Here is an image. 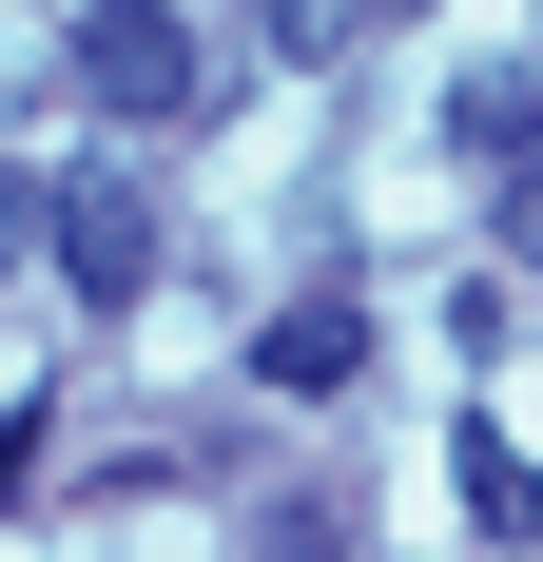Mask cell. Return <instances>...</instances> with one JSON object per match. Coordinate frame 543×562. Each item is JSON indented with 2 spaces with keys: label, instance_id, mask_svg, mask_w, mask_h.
Wrapping results in <instances>:
<instances>
[{
  "label": "cell",
  "instance_id": "obj_5",
  "mask_svg": "<svg viewBox=\"0 0 543 562\" xmlns=\"http://www.w3.org/2000/svg\"><path fill=\"white\" fill-rule=\"evenodd\" d=\"M253 20H272V58H350L369 40V0H253Z\"/></svg>",
  "mask_w": 543,
  "mask_h": 562
},
{
  "label": "cell",
  "instance_id": "obj_6",
  "mask_svg": "<svg viewBox=\"0 0 543 562\" xmlns=\"http://www.w3.org/2000/svg\"><path fill=\"white\" fill-rule=\"evenodd\" d=\"M58 485V407H20V427H0V505H40Z\"/></svg>",
  "mask_w": 543,
  "mask_h": 562
},
{
  "label": "cell",
  "instance_id": "obj_3",
  "mask_svg": "<svg viewBox=\"0 0 543 562\" xmlns=\"http://www.w3.org/2000/svg\"><path fill=\"white\" fill-rule=\"evenodd\" d=\"M350 369H369V291H291V311L253 330V389H272V407H311V389H350Z\"/></svg>",
  "mask_w": 543,
  "mask_h": 562
},
{
  "label": "cell",
  "instance_id": "obj_4",
  "mask_svg": "<svg viewBox=\"0 0 543 562\" xmlns=\"http://www.w3.org/2000/svg\"><path fill=\"white\" fill-rule=\"evenodd\" d=\"M466 505H486V524H505V543H543V465H524V447H505V427H466Z\"/></svg>",
  "mask_w": 543,
  "mask_h": 562
},
{
  "label": "cell",
  "instance_id": "obj_8",
  "mask_svg": "<svg viewBox=\"0 0 543 562\" xmlns=\"http://www.w3.org/2000/svg\"><path fill=\"white\" fill-rule=\"evenodd\" d=\"M20 252H40V175H0V272H20Z\"/></svg>",
  "mask_w": 543,
  "mask_h": 562
},
{
  "label": "cell",
  "instance_id": "obj_7",
  "mask_svg": "<svg viewBox=\"0 0 543 562\" xmlns=\"http://www.w3.org/2000/svg\"><path fill=\"white\" fill-rule=\"evenodd\" d=\"M505 252H543V116L505 136Z\"/></svg>",
  "mask_w": 543,
  "mask_h": 562
},
{
  "label": "cell",
  "instance_id": "obj_2",
  "mask_svg": "<svg viewBox=\"0 0 543 562\" xmlns=\"http://www.w3.org/2000/svg\"><path fill=\"white\" fill-rule=\"evenodd\" d=\"M78 98L98 116H195V20L175 0H78Z\"/></svg>",
  "mask_w": 543,
  "mask_h": 562
},
{
  "label": "cell",
  "instance_id": "obj_1",
  "mask_svg": "<svg viewBox=\"0 0 543 562\" xmlns=\"http://www.w3.org/2000/svg\"><path fill=\"white\" fill-rule=\"evenodd\" d=\"M40 252H58V272H78V291L117 311V291H156L175 214H156V175H136V156H78V175L40 194Z\"/></svg>",
  "mask_w": 543,
  "mask_h": 562
}]
</instances>
